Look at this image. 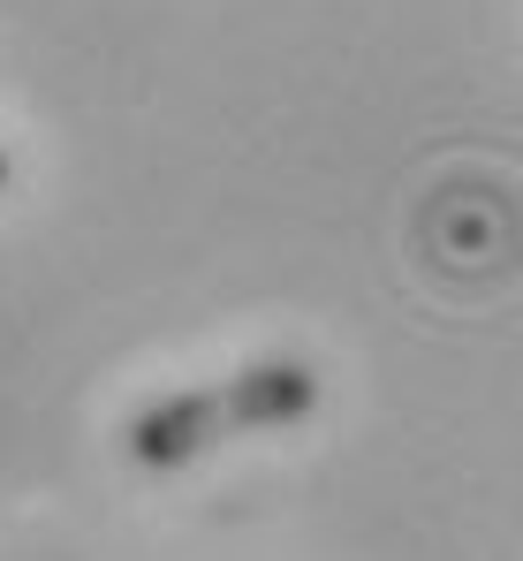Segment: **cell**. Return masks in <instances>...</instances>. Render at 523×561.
Returning <instances> with one entry per match:
<instances>
[{"mask_svg": "<svg viewBox=\"0 0 523 561\" xmlns=\"http://www.w3.org/2000/svg\"><path fill=\"white\" fill-rule=\"evenodd\" d=\"M220 433H228L220 387H190V394L152 402V410L129 425V456H137V463H152V470H174V463H190V456H205Z\"/></svg>", "mask_w": 523, "mask_h": 561, "instance_id": "obj_1", "label": "cell"}, {"mask_svg": "<svg viewBox=\"0 0 523 561\" xmlns=\"http://www.w3.org/2000/svg\"><path fill=\"white\" fill-rule=\"evenodd\" d=\"M319 402V379L296 357H273V365H243V373L220 387V410H228V433H265V425H296L304 410Z\"/></svg>", "mask_w": 523, "mask_h": 561, "instance_id": "obj_2", "label": "cell"}, {"mask_svg": "<svg viewBox=\"0 0 523 561\" xmlns=\"http://www.w3.org/2000/svg\"><path fill=\"white\" fill-rule=\"evenodd\" d=\"M0 190H8V152H0Z\"/></svg>", "mask_w": 523, "mask_h": 561, "instance_id": "obj_3", "label": "cell"}]
</instances>
